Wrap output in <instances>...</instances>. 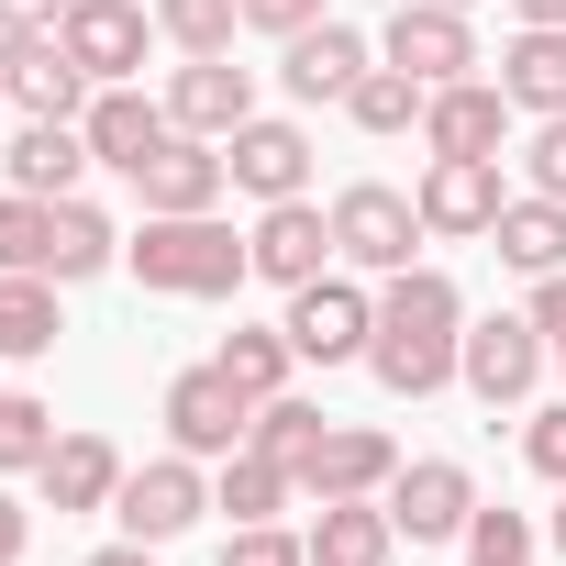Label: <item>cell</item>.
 <instances>
[{"label":"cell","mask_w":566,"mask_h":566,"mask_svg":"<svg viewBox=\"0 0 566 566\" xmlns=\"http://www.w3.org/2000/svg\"><path fill=\"white\" fill-rule=\"evenodd\" d=\"M455 345H467V290L444 266H400L378 277V334H367V378L389 400H433L455 389Z\"/></svg>","instance_id":"1"},{"label":"cell","mask_w":566,"mask_h":566,"mask_svg":"<svg viewBox=\"0 0 566 566\" xmlns=\"http://www.w3.org/2000/svg\"><path fill=\"white\" fill-rule=\"evenodd\" d=\"M123 266L156 301H233L255 277V244L222 211H145V233H123Z\"/></svg>","instance_id":"2"},{"label":"cell","mask_w":566,"mask_h":566,"mask_svg":"<svg viewBox=\"0 0 566 566\" xmlns=\"http://www.w3.org/2000/svg\"><path fill=\"white\" fill-rule=\"evenodd\" d=\"M544 323L533 312H489V323H467V345H455V389L467 400H489V411H522L533 389H544Z\"/></svg>","instance_id":"3"},{"label":"cell","mask_w":566,"mask_h":566,"mask_svg":"<svg viewBox=\"0 0 566 566\" xmlns=\"http://www.w3.org/2000/svg\"><path fill=\"white\" fill-rule=\"evenodd\" d=\"M156 422H167V444H178V455L222 467V455H244V433H255V389H233V378H222V356H211V367H178V378H167Z\"/></svg>","instance_id":"4"},{"label":"cell","mask_w":566,"mask_h":566,"mask_svg":"<svg viewBox=\"0 0 566 566\" xmlns=\"http://www.w3.org/2000/svg\"><path fill=\"white\" fill-rule=\"evenodd\" d=\"M411 244H422V211H411V189H389V178H356V189H334V255H345L356 277H400V266H411Z\"/></svg>","instance_id":"5"},{"label":"cell","mask_w":566,"mask_h":566,"mask_svg":"<svg viewBox=\"0 0 566 566\" xmlns=\"http://www.w3.org/2000/svg\"><path fill=\"white\" fill-rule=\"evenodd\" d=\"M211 511V478H200V455H145V467H123V489H112V522L134 533V544H178L189 522Z\"/></svg>","instance_id":"6"},{"label":"cell","mask_w":566,"mask_h":566,"mask_svg":"<svg viewBox=\"0 0 566 566\" xmlns=\"http://www.w3.org/2000/svg\"><path fill=\"white\" fill-rule=\"evenodd\" d=\"M90 90L101 78L67 56V34H0V101H12L23 123H78Z\"/></svg>","instance_id":"7"},{"label":"cell","mask_w":566,"mask_h":566,"mask_svg":"<svg viewBox=\"0 0 566 566\" xmlns=\"http://www.w3.org/2000/svg\"><path fill=\"white\" fill-rule=\"evenodd\" d=\"M367 334H378V290H356V277H312V290H290V345L301 367H367Z\"/></svg>","instance_id":"8"},{"label":"cell","mask_w":566,"mask_h":566,"mask_svg":"<svg viewBox=\"0 0 566 566\" xmlns=\"http://www.w3.org/2000/svg\"><path fill=\"white\" fill-rule=\"evenodd\" d=\"M500 156H422V178H411V211H422V233H444V244H478L489 222H500Z\"/></svg>","instance_id":"9"},{"label":"cell","mask_w":566,"mask_h":566,"mask_svg":"<svg viewBox=\"0 0 566 566\" xmlns=\"http://www.w3.org/2000/svg\"><path fill=\"white\" fill-rule=\"evenodd\" d=\"M389 522H400V544H467V522H478V478H467L455 455H400V478H389Z\"/></svg>","instance_id":"10"},{"label":"cell","mask_w":566,"mask_h":566,"mask_svg":"<svg viewBox=\"0 0 566 566\" xmlns=\"http://www.w3.org/2000/svg\"><path fill=\"white\" fill-rule=\"evenodd\" d=\"M244 244H255V277H266V290H312L323 266H345V255H334V211H323V200H266Z\"/></svg>","instance_id":"11"},{"label":"cell","mask_w":566,"mask_h":566,"mask_svg":"<svg viewBox=\"0 0 566 566\" xmlns=\"http://www.w3.org/2000/svg\"><path fill=\"white\" fill-rule=\"evenodd\" d=\"M222 167H233L244 200H312V134L277 123V112L233 123V134H222Z\"/></svg>","instance_id":"12"},{"label":"cell","mask_w":566,"mask_h":566,"mask_svg":"<svg viewBox=\"0 0 566 566\" xmlns=\"http://www.w3.org/2000/svg\"><path fill=\"white\" fill-rule=\"evenodd\" d=\"M378 56H389V67H411L422 90L478 78V34H467V12H444V0H400L389 34H378Z\"/></svg>","instance_id":"13"},{"label":"cell","mask_w":566,"mask_h":566,"mask_svg":"<svg viewBox=\"0 0 566 566\" xmlns=\"http://www.w3.org/2000/svg\"><path fill=\"white\" fill-rule=\"evenodd\" d=\"M67 56L101 78V90H123L134 67H145V45H156V12H145V0H67Z\"/></svg>","instance_id":"14"},{"label":"cell","mask_w":566,"mask_h":566,"mask_svg":"<svg viewBox=\"0 0 566 566\" xmlns=\"http://www.w3.org/2000/svg\"><path fill=\"white\" fill-rule=\"evenodd\" d=\"M511 145V90L500 78H444L422 101V156H500Z\"/></svg>","instance_id":"15"},{"label":"cell","mask_w":566,"mask_h":566,"mask_svg":"<svg viewBox=\"0 0 566 566\" xmlns=\"http://www.w3.org/2000/svg\"><path fill=\"white\" fill-rule=\"evenodd\" d=\"M167 123L222 145L233 123H255V67H233V56H178V78H167Z\"/></svg>","instance_id":"16"},{"label":"cell","mask_w":566,"mask_h":566,"mask_svg":"<svg viewBox=\"0 0 566 566\" xmlns=\"http://www.w3.org/2000/svg\"><path fill=\"white\" fill-rule=\"evenodd\" d=\"M222 189H233V167H222L211 134H167V145L134 167V200H145V211H222Z\"/></svg>","instance_id":"17"},{"label":"cell","mask_w":566,"mask_h":566,"mask_svg":"<svg viewBox=\"0 0 566 566\" xmlns=\"http://www.w3.org/2000/svg\"><path fill=\"white\" fill-rule=\"evenodd\" d=\"M378 67V45L356 34V23H312V34H290V45H277V78H290V101H345L356 78Z\"/></svg>","instance_id":"18"},{"label":"cell","mask_w":566,"mask_h":566,"mask_svg":"<svg viewBox=\"0 0 566 566\" xmlns=\"http://www.w3.org/2000/svg\"><path fill=\"white\" fill-rule=\"evenodd\" d=\"M389 478H400V444H389L378 422H334V433H323V455L301 467V489H312V500H389Z\"/></svg>","instance_id":"19"},{"label":"cell","mask_w":566,"mask_h":566,"mask_svg":"<svg viewBox=\"0 0 566 566\" xmlns=\"http://www.w3.org/2000/svg\"><path fill=\"white\" fill-rule=\"evenodd\" d=\"M78 134H90V156H101V167H123V178H134V167H145V156H156L178 123H167V101H145V90L123 78V90H90Z\"/></svg>","instance_id":"20"},{"label":"cell","mask_w":566,"mask_h":566,"mask_svg":"<svg viewBox=\"0 0 566 566\" xmlns=\"http://www.w3.org/2000/svg\"><path fill=\"white\" fill-rule=\"evenodd\" d=\"M101 266H123V222L101 211V200H45V277L67 290V277H101Z\"/></svg>","instance_id":"21"},{"label":"cell","mask_w":566,"mask_h":566,"mask_svg":"<svg viewBox=\"0 0 566 566\" xmlns=\"http://www.w3.org/2000/svg\"><path fill=\"white\" fill-rule=\"evenodd\" d=\"M34 489H45V511H56V522H67V511H112V489H123L112 433H56V455L34 467Z\"/></svg>","instance_id":"22"},{"label":"cell","mask_w":566,"mask_h":566,"mask_svg":"<svg viewBox=\"0 0 566 566\" xmlns=\"http://www.w3.org/2000/svg\"><path fill=\"white\" fill-rule=\"evenodd\" d=\"M389 500H312V566H389Z\"/></svg>","instance_id":"23"},{"label":"cell","mask_w":566,"mask_h":566,"mask_svg":"<svg viewBox=\"0 0 566 566\" xmlns=\"http://www.w3.org/2000/svg\"><path fill=\"white\" fill-rule=\"evenodd\" d=\"M489 244H500V266H522V277H566V200H544V189L500 200Z\"/></svg>","instance_id":"24"},{"label":"cell","mask_w":566,"mask_h":566,"mask_svg":"<svg viewBox=\"0 0 566 566\" xmlns=\"http://www.w3.org/2000/svg\"><path fill=\"white\" fill-rule=\"evenodd\" d=\"M500 90H511V112H566V23H522L511 45H500Z\"/></svg>","instance_id":"25"},{"label":"cell","mask_w":566,"mask_h":566,"mask_svg":"<svg viewBox=\"0 0 566 566\" xmlns=\"http://www.w3.org/2000/svg\"><path fill=\"white\" fill-rule=\"evenodd\" d=\"M90 167H101V156H90L78 123H23V145H12V189H34V200H67Z\"/></svg>","instance_id":"26"},{"label":"cell","mask_w":566,"mask_h":566,"mask_svg":"<svg viewBox=\"0 0 566 566\" xmlns=\"http://www.w3.org/2000/svg\"><path fill=\"white\" fill-rule=\"evenodd\" d=\"M67 312H56V277H0V367H23V356H56Z\"/></svg>","instance_id":"27"},{"label":"cell","mask_w":566,"mask_h":566,"mask_svg":"<svg viewBox=\"0 0 566 566\" xmlns=\"http://www.w3.org/2000/svg\"><path fill=\"white\" fill-rule=\"evenodd\" d=\"M323 433H334V411H323V400H301V389H277V400H255V433H244V444H255V455H277V467L301 478V467L323 455Z\"/></svg>","instance_id":"28"},{"label":"cell","mask_w":566,"mask_h":566,"mask_svg":"<svg viewBox=\"0 0 566 566\" xmlns=\"http://www.w3.org/2000/svg\"><path fill=\"white\" fill-rule=\"evenodd\" d=\"M301 500V478L290 467H277V455H222V478H211V511H233V522H277V511H290Z\"/></svg>","instance_id":"29"},{"label":"cell","mask_w":566,"mask_h":566,"mask_svg":"<svg viewBox=\"0 0 566 566\" xmlns=\"http://www.w3.org/2000/svg\"><path fill=\"white\" fill-rule=\"evenodd\" d=\"M290 367H301L290 323H233V334H222V378H233V389H255V400L290 389Z\"/></svg>","instance_id":"30"},{"label":"cell","mask_w":566,"mask_h":566,"mask_svg":"<svg viewBox=\"0 0 566 566\" xmlns=\"http://www.w3.org/2000/svg\"><path fill=\"white\" fill-rule=\"evenodd\" d=\"M422 101H433V90H422L411 67H389V56H378V67H367V78L345 90V112H356V134H422Z\"/></svg>","instance_id":"31"},{"label":"cell","mask_w":566,"mask_h":566,"mask_svg":"<svg viewBox=\"0 0 566 566\" xmlns=\"http://www.w3.org/2000/svg\"><path fill=\"white\" fill-rule=\"evenodd\" d=\"M156 34H167L178 56H233L244 12H233V0H156Z\"/></svg>","instance_id":"32"},{"label":"cell","mask_w":566,"mask_h":566,"mask_svg":"<svg viewBox=\"0 0 566 566\" xmlns=\"http://www.w3.org/2000/svg\"><path fill=\"white\" fill-rule=\"evenodd\" d=\"M45 455H56V411L34 389H12V400H0V478H34Z\"/></svg>","instance_id":"33"},{"label":"cell","mask_w":566,"mask_h":566,"mask_svg":"<svg viewBox=\"0 0 566 566\" xmlns=\"http://www.w3.org/2000/svg\"><path fill=\"white\" fill-rule=\"evenodd\" d=\"M0 277H45V200L0 189Z\"/></svg>","instance_id":"34"},{"label":"cell","mask_w":566,"mask_h":566,"mask_svg":"<svg viewBox=\"0 0 566 566\" xmlns=\"http://www.w3.org/2000/svg\"><path fill=\"white\" fill-rule=\"evenodd\" d=\"M544 555V533L522 522V511H489L478 500V522H467V566H533Z\"/></svg>","instance_id":"35"},{"label":"cell","mask_w":566,"mask_h":566,"mask_svg":"<svg viewBox=\"0 0 566 566\" xmlns=\"http://www.w3.org/2000/svg\"><path fill=\"white\" fill-rule=\"evenodd\" d=\"M222 566H312V533H290V522H233V533H222Z\"/></svg>","instance_id":"36"},{"label":"cell","mask_w":566,"mask_h":566,"mask_svg":"<svg viewBox=\"0 0 566 566\" xmlns=\"http://www.w3.org/2000/svg\"><path fill=\"white\" fill-rule=\"evenodd\" d=\"M522 467H533V478H555V489H566V400H544V411H533V422H522Z\"/></svg>","instance_id":"37"},{"label":"cell","mask_w":566,"mask_h":566,"mask_svg":"<svg viewBox=\"0 0 566 566\" xmlns=\"http://www.w3.org/2000/svg\"><path fill=\"white\" fill-rule=\"evenodd\" d=\"M522 178H533L544 200H566V112H544V123H533V145H522Z\"/></svg>","instance_id":"38"},{"label":"cell","mask_w":566,"mask_h":566,"mask_svg":"<svg viewBox=\"0 0 566 566\" xmlns=\"http://www.w3.org/2000/svg\"><path fill=\"white\" fill-rule=\"evenodd\" d=\"M233 12H244V34H277V45H290V34L323 23V0H233Z\"/></svg>","instance_id":"39"},{"label":"cell","mask_w":566,"mask_h":566,"mask_svg":"<svg viewBox=\"0 0 566 566\" xmlns=\"http://www.w3.org/2000/svg\"><path fill=\"white\" fill-rule=\"evenodd\" d=\"M533 323H544V356H555V378H566V277H533V301H522Z\"/></svg>","instance_id":"40"},{"label":"cell","mask_w":566,"mask_h":566,"mask_svg":"<svg viewBox=\"0 0 566 566\" xmlns=\"http://www.w3.org/2000/svg\"><path fill=\"white\" fill-rule=\"evenodd\" d=\"M67 0H0V34H56Z\"/></svg>","instance_id":"41"},{"label":"cell","mask_w":566,"mask_h":566,"mask_svg":"<svg viewBox=\"0 0 566 566\" xmlns=\"http://www.w3.org/2000/svg\"><path fill=\"white\" fill-rule=\"evenodd\" d=\"M23 544H34V511H23L12 489H0V566H23Z\"/></svg>","instance_id":"42"},{"label":"cell","mask_w":566,"mask_h":566,"mask_svg":"<svg viewBox=\"0 0 566 566\" xmlns=\"http://www.w3.org/2000/svg\"><path fill=\"white\" fill-rule=\"evenodd\" d=\"M90 566H156V544H134V533H123V544H101Z\"/></svg>","instance_id":"43"},{"label":"cell","mask_w":566,"mask_h":566,"mask_svg":"<svg viewBox=\"0 0 566 566\" xmlns=\"http://www.w3.org/2000/svg\"><path fill=\"white\" fill-rule=\"evenodd\" d=\"M511 23H566V0H511Z\"/></svg>","instance_id":"44"},{"label":"cell","mask_w":566,"mask_h":566,"mask_svg":"<svg viewBox=\"0 0 566 566\" xmlns=\"http://www.w3.org/2000/svg\"><path fill=\"white\" fill-rule=\"evenodd\" d=\"M544 544H555V555H566V500H555V522H544Z\"/></svg>","instance_id":"45"},{"label":"cell","mask_w":566,"mask_h":566,"mask_svg":"<svg viewBox=\"0 0 566 566\" xmlns=\"http://www.w3.org/2000/svg\"><path fill=\"white\" fill-rule=\"evenodd\" d=\"M444 12H478V0H444Z\"/></svg>","instance_id":"46"},{"label":"cell","mask_w":566,"mask_h":566,"mask_svg":"<svg viewBox=\"0 0 566 566\" xmlns=\"http://www.w3.org/2000/svg\"><path fill=\"white\" fill-rule=\"evenodd\" d=\"M0 400H12V389H0Z\"/></svg>","instance_id":"47"}]
</instances>
